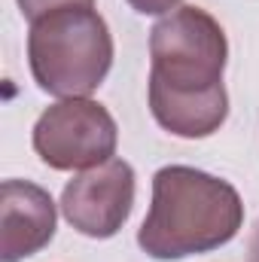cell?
Instances as JSON below:
<instances>
[{
	"mask_svg": "<svg viewBox=\"0 0 259 262\" xmlns=\"http://www.w3.org/2000/svg\"><path fill=\"white\" fill-rule=\"evenodd\" d=\"M244 226V201L229 180L189 165H165L153 177V201L137 229L146 256L174 262L226 247Z\"/></svg>",
	"mask_w": 259,
	"mask_h": 262,
	"instance_id": "cell-1",
	"label": "cell"
},
{
	"mask_svg": "<svg viewBox=\"0 0 259 262\" xmlns=\"http://www.w3.org/2000/svg\"><path fill=\"white\" fill-rule=\"evenodd\" d=\"M28 64L40 92L89 98L113 67V34L95 6H70L31 21Z\"/></svg>",
	"mask_w": 259,
	"mask_h": 262,
	"instance_id": "cell-2",
	"label": "cell"
},
{
	"mask_svg": "<svg viewBox=\"0 0 259 262\" xmlns=\"http://www.w3.org/2000/svg\"><path fill=\"white\" fill-rule=\"evenodd\" d=\"M226 61V31L201 6H177L149 31V89L168 95L217 92Z\"/></svg>",
	"mask_w": 259,
	"mask_h": 262,
	"instance_id": "cell-3",
	"label": "cell"
},
{
	"mask_svg": "<svg viewBox=\"0 0 259 262\" xmlns=\"http://www.w3.org/2000/svg\"><path fill=\"white\" fill-rule=\"evenodd\" d=\"M31 143L52 171H82L113 159L119 128L104 104L92 98H64L40 113Z\"/></svg>",
	"mask_w": 259,
	"mask_h": 262,
	"instance_id": "cell-4",
	"label": "cell"
},
{
	"mask_svg": "<svg viewBox=\"0 0 259 262\" xmlns=\"http://www.w3.org/2000/svg\"><path fill=\"white\" fill-rule=\"evenodd\" d=\"M134 207V168L125 159H110L67 180L61 192L64 220L85 238H113Z\"/></svg>",
	"mask_w": 259,
	"mask_h": 262,
	"instance_id": "cell-5",
	"label": "cell"
},
{
	"mask_svg": "<svg viewBox=\"0 0 259 262\" xmlns=\"http://www.w3.org/2000/svg\"><path fill=\"white\" fill-rule=\"evenodd\" d=\"M58 213L52 195L31 180L0 186V262H21L55 238Z\"/></svg>",
	"mask_w": 259,
	"mask_h": 262,
	"instance_id": "cell-6",
	"label": "cell"
},
{
	"mask_svg": "<svg viewBox=\"0 0 259 262\" xmlns=\"http://www.w3.org/2000/svg\"><path fill=\"white\" fill-rule=\"evenodd\" d=\"M149 113L162 128L177 137H210L229 116V95L226 85L207 95H168L149 89Z\"/></svg>",
	"mask_w": 259,
	"mask_h": 262,
	"instance_id": "cell-7",
	"label": "cell"
},
{
	"mask_svg": "<svg viewBox=\"0 0 259 262\" xmlns=\"http://www.w3.org/2000/svg\"><path fill=\"white\" fill-rule=\"evenodd\" d=\"M70 6H95V0H18V9L28 21H37L49 12L70 9Z\"/></svg>",
	"mask_w": 259,
	"mask_h": 262,
	"instance_id": "cell-8",
	"label": "cell"
},
{
	"mask_svg": "<svg viewBox=\"0 0 259 262\" xmlns=\"http://www.w3.org/2000/svg\"><path fill=\"white\" fill-rule=\"evenodd\" d=\"M183 0H128V6L140 15H168L180 6Z\"/></svg>",
	"mask_w": 259,
	"mask_h": 262,
	"instance_id": "cell-9",
	"label": "cell"
},
{
	"mask_svg": "<svg viewBox=\"0 0 259 262\" xmlns=\"http://www.w3.org/2000/svg\"><path fill=\"white\" fill-rule=\"evenodd\" d=\"M247 262H259V220L253 226V235H250V250H247Z\"/></svg>",
	"mask_w": 259,
	"mask_h": 262,
	"instance_id": "cell-10",
	"label": "cell"
}]
</instances>
